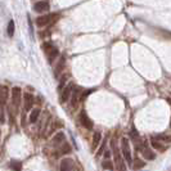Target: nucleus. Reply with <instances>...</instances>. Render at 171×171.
I'll return each mask as SVG.
<instances>
[{
	"instance_id": "nucleus-26",
	"label": "nucleus",
	"mask_w": 171,
	"mask_h": 171,
	"mask_svg": "<svg viewBox=\"0 0 171 171\" xmlns=\"http://www.w3.org/2000/svg\"><path fill=\"white\" fill-rule=\"evenodd\" d=\"M109 157H111V151H106L104 152V158L106 160H109Z\"/></svg>"
},
{
	"instance_id": "nucleus-8",
	"label": "nucleus",
	"mask_w": 171,
	"mask_h": 171,
	"mask_svg": "<svg viewBox=\"0 0 171 171\" xmlns=\"http://www.w3.org/2000/svg\"><path fill=\"white\" fill-rule=\"evenodd\" d=\"M79 120H80L81 125H83L85 129H88V130H91V129H93V122H91V120L88 117L86 113H85V111H81V112H80Z\"/></svg>"
},
{
	"instance_id": "nucleus-9",
	"label": "nucleus",
	"mask_w": 171,
	"mask_h": 171,
	"mask_svg": "<svg viewBox=\"0 0 171 171\" xmlns=\"http://www.w3.org/2000/svg\"><path fill=\"white\" fill-rule=\"evenodd\" d=\"M65 66H66V58L65 57H60L59 60L57 62V65H55V68H54V76L58 79L59 77V75L65 71Z\"/></svg>"
},
{
	"instance_id": "nucleus-17",
	"label": "nucleus",
	"mask_w": 171,
	"mask_h": 171,
	"mask_svg": "<svg viewBox=\"0 0 171 171\" xmlns=\"http://www.w3.org/2000/svg\"><path fill=\"white\" fill-rule=\"evenodd\" d=\"M102 142V134L101 131H95L94 135H93V143H91V148L95 149L99 147V144H101Z\"/></svg>"
},
{
	"instance_id": "nucleus-10",
	"label": "nucleus",
	"mask_w": 171,
	"mask_h": 171,
	"mask_svg": "<svg viewBox=\"0 0 171 171\" xmlns=\"http://www.w3.org/2000/svg\"><path fill=\"white\" fill-rule=\"evenodd\" d=\"M9 98V90L6 86H0V106L4 108Z\"/></svg>"
},
{
	"instance_id": "nucleus-16",
	"label": "nucleus",
	"mask_w": 171,
	"mask_h": 171,
	"mask_svg": "<svg viewBox=\"0 0 171 171\" xmlns=\"http://www.w3.org/2000/svg\"><path fill=\"white\" fill-rule=\"evenodd\" d=\"M40 108H34L32 111L30 112V117H28V121H30V124H36L39 117H40Z\"/></svg>"
},
{
	"instance_id": "nucleus-3",
	"label": "nucleus",
	"mask_w": 171,
	"mask_h": 171,
	"mask_svg": "<svg viewBox=\"0 0 171 171\" xmlns=\"http://www.w3.org/2000/svg\"><path fill=\"white\" fill-rule=\"evenodd\" d=\"M58 16L57 14H45V16H40L36 18V24L39 27H45L49 23H52L53 21H57Z\"/></svg>"
},
{
	"instance_id": "nucleus-12",
	"label": "nucleus",
	"mask_w": 171,
	"mask_h": 171,
	"mask_svg": "<svg viewBox=\"0 0 171 171\" xmlns=\"http://www.w3.org/2000/svg\"><path fill=\"white\" fill-rule=\"evenodd\" d=\"M75 166L72 158H65L60 161V171H71Z\"/></svg>"
},
{
	"instance_id": "nucleus-14",
	"label": "nucleus",
	"mask_w": 171,
	"mask_h": 171,
	"mask_svg": "<svg viewBox=\"0 0 171 171\" xmlns=\"http://www.w3.org/2000/svg\"><path fill=\"white\" fill-rule=\"evenodd\" d=\"M50 143L53 145H60L65 143V133H62V131H58L57 134H54V137L52 138V142Z\"/></svg>"
},
{
	"instance_id": "nucleus-1",
	"label": "nucleus",
	"mask_w": 171,
	"mask_h": 171,
	"mask_svg": "<svg viewBox=\"0 0 171 171\" xmlns=\"http://www.w3.org/2000/svg\"><path fill=\"white\" fill-rule=\"evenodd\" d=\"M111 147H112V152H113V156H115V165H116V170L117 171H126V161L124 158L122 153L116 145V142L115 140H111Z\"/></svg>"
},
{
	"instance_id": "nucleus-24",
	"label": "nucleus",
	"mask_w": 171,
	"mask_h": 171,
	"mask_svg": "<svg viewBox=\"0 0 171 171\" xmlns=\"http://www.w3.org/2000/svg\"><path fill=\"white\" fill-rule=\"evenodd\" d=\"M67 77H68V76H67V75H65V76H63L62 79H60V83H59V89H62V90H63V85L66 84V80H67Z\"/></svg>"
},
{
	"instance_id": "nucleus-22",
	"label": "nucleus",
	"mask_w": 171,
	"mask_h": 171,
	"mask_svg": "<svg viewBox=\"0 0 171 171\" xmlns=\"http://www.w3.org/2000/svg\"><path fill=\"white\" fill-rule=\"evenodd\" d=\"M14 28H16V26H14V22H13V21H9L8 28H6V32H8V36H9V37H13V35H14Z\"/></svg>"
},
{
	"instance_id": "nucleus-15",
	"label": "nucleus",
	"mask_w": 171,
	"mask_h": 171,
	"mask_svg": "<svg viewBox=\"0 0 171 171\" xmlns=\"http://www.w3.org/2000/svg\"><path fill=\"white\" fill-rule=\"evenodd\" d=\"M45 53H46V57H48L49 63H53V62H54V59L59 55V52H58V49H57L55 46H53L50 50H48V52H45Z\"/></svg>"
},
{
	"instance_id": "nucleus-5",
	"label": "nucleus",
	"mask_w": 171,
	"mask_h": 171,
	"mask_svg": "<svg viewBox=\"0 0 171 171\" xmlns=\"http://www.w3.org/2000/svg\"><path fill=\"white\" fill-rule=\"evenodd\" d=\"M73 89H75V86H73L72 83L66 85V86L63 88L62 94H60V101H62V103L68 102V99L71 98V95H72V93H73Z\"/></svg>"
},
{
	"instance_id": "nucleus-23",
	"label": "nucleus",
	"mask_w": 171,
	"mask_h": 171,
	"mask_svg": "<svg viewBox=\"0 0 171 171\" xmlns=\"http://www.w3.org/2000/svg\"><path fill=\"white\" fill-rule=\"evenodd\" d=\"M104 148H106V142H103L98 149V152H97V157H99V156H102L103 153H104Z\"/></svg>"
},
{
	"instance_id": "nucleus-21",
	"label": "nucleus",
	"mask_w": 171,
	"mask_h": 171,
	"mask_svg": "<svg viewBox=\"0 0 171 171\" xmlns=\"http://www.w3.org/2000/svg\"><path fill=\"white\" fill-rule=\"evenodd\" d=\"M102 167L106 170H113L115 169V166H113V162L111 160H104V161L102 162Z\"/></svg>"
},
{
	"instance_id": "nucleus-7",
	"label": "nucleus",
	"mask_w": 171,
	"mask_h": 171,
	"mask_svg": "<svg viewBox=\"0 0 171 171\" xmlns=\"http://www.w3.org/2000/svg\"><path fill=\"white\" fill-rule=\"evenodd\" d=\"M23 103H24V111L26 112H31L34 103H35V98L32 94L30 93H24L23 94Z\"/></svg>"
},
{
	"instance_id": "nucleus-6",
	"label": "nucleus",
	"mask_w": 171,
	"mask_h": 171,
	"mask_svg": "<svg viewBox=\"0 0 171 171\" xmlns=\"http://www.w3.org/2000/svg\"><path fill=\"white\" fill-rule=\"evenodd\" d=\"M34 9H35V12H37V13H46L49 9H50V5H49L48 0H40V1L35 3Z\"/></svg>"
},
{
	"instance_id": "nucleus-25",
	"label": "nucleus",
	"mask_w": 171,
	"mask_h": 171,
	"mask_svg": "<svg viewBox=\"0 0 171 171\" xmlns=\"http://www.w3.org/2000/svg\"><path fill=\"white\" fill-rule=\"evenodd\" d=\"M0 122H5V116H4V111H3V109H1V111H0Z\"/></svg>"
},
{
	"instance_id": "nucleus-19",
	"label": "nucleus",
	"mask_w": 171,
	"mask_h": 171,
	"mask_svg": "<svg viewBox=\"0 0 171 171\" xmlns=\"http://www.w3.org/2000/svg\"><path fill=\"white\" fill-rule=\"evenodd\" d=\"M144 166H145V162L143 161V160H140L139 157L133 160V165H131V167H133L134 170H140V169H143Z\"/></svg>"
},
{
	"instance_id": "nucleus-11",
	"label": "nucleus",
	"mask_w": 171,
	"mask_h": 171,
	"mask_svg": "<svg viewBox=\"0 0 171 171\" xmlns=\"http://www.w3.org/2000/svg\"><path fill=\"white\" fill-rule=\"evenodd\" d=\"M151 145L153 149H156V151H160V152H165L166 151V145L165 143H162V142H160L158 139H156L154 137L151 138Z\"/></svg>"
},
{
	"instance_id": "nucleus-2",
	"label": "nucleus",
	"mask_w": 171,
	"mask_h": 171,
	"mask_svg": "<svg viewBox=\"0 0 171 171\" xmlns=\"http://www.w3.org/2000/svg\"><path fill=\"white\" fill-rule=\"evenodd\" d=\"M121 153H122L125 161L129 165H133V157H131V148H130V143L127 138H122L121 139Z\"/></svg>"
},
{
	"instance_id": "nucleus-13",
	"label": "nucleus",
	"mask_w": 171,
	"mask_h": 171,
	"mask_svg": "<svg viewBox=\"0 0 171 171\" xmlns=\"http://www.w3.org/2000/svg\"><path fill=\"white\" fill-rule=\"evenodd\" d=\"M80 97H81V90L80 89H73V93L72 95H71V107L72 108H76L77 104H79L80 102Z\"/></svg>"
},
{
	"instance_id": "nucleus-18",
	"label": "nucleus",
	"mask_w": 171,
	"mask_h": 171,
	"mask_svg": "<svg viewBox=\"0 0 171 171\" xmlns=\"http://www.w3.org/2000/svg\"><path fill=\"white\" fill-rule=\"evenodd\" d=\"M154 138L158 139L160 142H162V143H165V144L171 143V134H157V135H154Z\"/></svg>"
},
{
	"instance_id": "nucleus-20",
	"label": "nucleus",
	"mask_w": 171,
	"mask_h": 171,
	"mask_svg": "<svg viewBox=\"0 0 171 171\" xmlns=\"http://www.w3.org/2000/svg\"><path fill=\"white\" fill-rule=\"evenodd\" d=\"M71 152V147H70V144L68 143H63V144H60V147L58 149V152H57V156L58 154H68V153Z\"/></svg>"
},
{
	"instance_id": "nucleus-4",
	"label": "nucleus",
	"mask_w": 171,
	"mask_h": 171,
	"mask_svg": "<svg viewBox=\"0 0 171 171\" xmlns=\"http://www.w3.org/2000/svg\"><path fill=\"white\" fill-rule=\"evenodd\" d=\"M21 98H22V91L19 88H13L12 89V104L14 108H18L21 104Z\"/></svg>"
},
{
	"instance_id": "nucleus-27",
	"label": "nucleus",
	"mask_w": 171,
	"mask_h": 171,
	"mask_svg": "<svg viewBox=\"0 0 171 171\" xmlns=\"http://www.w3.org/2000/svg\"><path fill=\"white\" fill-rule=\"evenodd\" d=\"M170 127H171V122H170Z\"/></svg>"
}]
</instances>
